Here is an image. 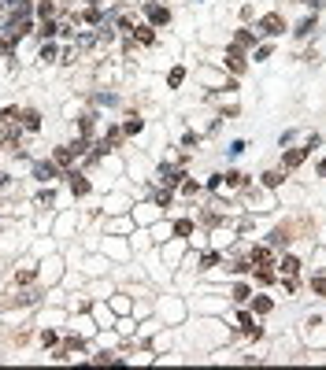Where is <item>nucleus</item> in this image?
<instances>
[{"instance_id": "nucleus-1", "label": "nucleus", "mask_w": 326, "mask_h": 370, "mask_svg": "<svg viewBox=\"0 0 326 370\" xmlns=\"http://www.w3.org/2000/svg\"><path fill=\"white\" fill-rule=\"evenodd\" d=\"M285 30V23H282V15L271 12V15H263L260 19V34H282Z\"/></svg>"}, {"instance_id": "nucleus-2", "label": "nucleus", "mask_w": 326, "mask_h": 370, "mask_svg": "<svg viewBox=\"0 0 326 370\" xmlns=\"http://www.w3.org/2000/svg\"><path fill=\"white\" fill-rule=\"evenodd\" d=\"M145 12H148V23H152V26H167V23H171V12H167L163 4H148Z\"/></svg>"}, {"instance_id": "nucleus-3", "label": "nucleus", "mask_w": 326, "mask_h": 370, "mask_svg": "<svg viewBox=\"0 0 326 370\" xmlns=\"http://www.w3.org/2000/svg\"><path fill=\"white\" fill-rule=\"evenodd\" d=\"M308 152H311V148H289V152H285V159H282V163L293 170V167H300L304 159H308Z\"/></svg>"}, {"instance_id": "nucleus-4", "label": "nucleus", "mask_w": 326, "mask_h": 370, "mask_svg": "<svg viewBox=\"0 0 326 370\" xmlns=\"http://www.w3.org/2000/svg\"><path fill=\"white\" fill-rule=\"evenodd\" d=\"M182 178H186V174H182V163H178V167H163V170H159V182H163V185H178Z\"/></svg>"}, {"instance_id": "nucleus-5", "label": "nucleus", "mask_w": 326, "mask_h": 370, "mask_svg": "<svg viewBox=\"0 0 326 370\" xmlns=\"http://www.w3.org/2000/svg\"><path fill=\"white\" fill-rule=\"evenodd\" d=\"M226 67L234 71V74L245 71V56H241V49H230V52H226Z\"/></svg>"}, {"instance_id": "nucleus-6", "label": "nucleus", "mask_w": 326, "mask_h": 370, "mask_svg": "<svg viewBox=\"0 0 326 370\" xmlns=\"http://www.w3.org/2000/svg\"><path fill=\"white\" fill-rule=\"evenodd\" d=\"M67 178H71V193H74V196H85V193H89V182H85V174H74V170H71Z\"/></svg>"}, {"instance_id": "nucleus-7", "label": "nucleus", "mask_w": 326, "mask_h": 370, "mask_svg": "<svg viewBox=\"0 0 326 370\" xmlns=\"http://www.w3.org/2000/svg\"><path fill=\"white\" fill-rule=\"evenodd\" d=\"M248 263H260V267H271V248H252V252H248Z\"/></svg>"}, {"instance_id": "nucleus-8", "label": "nucleus", "mask_w": 326, "mask_h": 370, "mask_svg": "<svg viewBox=\"0 0 326 370\" xmlns=\"http://www.w3.org/2000/svg\"><path fill=\"white\" fill-rule=\"evenodd\" d=\"M34 178H41V182L56 178V163H34Z\"/></svg>"}, {"instance_id": "nucleus-9", "label": "nucleus", "mask_w": 326, "mask_h": 370, "mask_svg": "<svg viewBox=\"0 0 326 370\" xmlns=\"http://www.w3.org/2000/svg\"><path fill=\"white\" fill-rule=\"evenodd\" d=\"M296 270H300V259H296V255H285V259H282V274H285V278H293Z\"/></svg>"}, {"instance_id": "nucleus-10", "label": "nucleus", "mask_w": 326, "mask_h": 370, "mask_svg": "<svg viewBox=\"0 0 326 370\" xmlns=\"http://www.w3.org/2000/svg\"><path fill=\"white\" fill-rule=\"evenodd\" d=\"M248 45H256V34H248V30H237V37H234V49H248Z\"/></svg>"}, {"instance_id": "nucleus-11", "label": "nucleus", "mask_w": 326, "mask_h": 370, "mask_svg": "<svg viewBox=\"0 0 326 370\" xmlns=\"http://www.w3.org/2000/svg\"><path fill=\"white\" fill-rule=\"evenodd\" d=\"M241 333H248V337H252V340H256V337H260V333H263V329H260V326H256V322H252V318H248V315H241Z\"/></svg>"}, {"instance_id": "nucleus-12", "label": "nucleus", "mask_w": 326, "mask_h": 370, "mask_svg": "<svg viewBox=\"0 0 326 370\" xmlns=\"http://www.w3.org/2000/svg\"><path fill=\"white\" fill-rule=\"evenodd\" d=\"M74 159V148H56V167H71Z\"/></svg>"}, {"instance_id": "nucleus-13", "label": "nucleus", "mask_w": 326, "mask_h": 370, "mask_svg": "<svg viewBox=\"0 0 326 370\" xmlns=\"http://www.w3.org/2000/svg\"><path fill=\"white\" fill-rule=\"evenodd\" d=\"M37 34H41L45 41H49V37H56V34H60V23H52V19H45V23H41V30H37Z\"/></svg>"}, {"instance_id": "nucleus-14", "label": "nucleus", "mask_w": 326, "mask_h": 370, "mask_svg": "<svg viewBox=\"0 0 326 370\" xmlns=\"http://www.w3.org/2000/svg\"><path fill=\"white\" fill-rule=\"evenodd\" d=\"M133 37H137L141 45H152V41H156V34H152V26H137V30H133Z\"/></svg>"}, {"instance_id": "nucleus-15", "label": "nucleus", "mask_w": 326, "mask_h": 370, "mask_svg": "<svg viewBox=\"0 0 326 370\" xmlns=\"http://www.w3.org/2000/svg\"><path fill=\"white\" fill-rule=\"evenodd\" d=\"M23 126L26 130H41V115H37V111H23Z\"/></svg>"}, {"instance_id": "nucleus-16", "label": "nucleus", "mask_w": 326, "mask_h": 370, "mask_svg": "<svg viewBox=\"0 0 326 370\" xmlns=\"http://www.w3.org/2000/svg\"><path fill=\"white\" fill-rule=\"evenodd\" d=\"M182 82H186V67H175V71L167 74V85H171V89H178Z\"/></svg>"}, {"instance_id": "nucleus-17", "label": "nucleus", "mask_w": 326, "mask_h": 370, "mask_svg": "<svg viewBox=\"0 0 326 370\" xmlns=\"http://www.w3.org/2000/svg\"><path fill=\"white\" fill-rule=\"evenodd\" d=\"M285 244H289V233H285V230H274V233H271V248H285Z\"/></svg>"}, {"instance_id": "nucleus-18", "label": "nucleus", "mask_w": 326, "mask_h": 370, "mask_svg": "<svg viewBox=\"0 0 326 370\" xmlns=\"http://www.w3.org/2000/svg\"><path fill=\"white\" fill-rule=\"evenodd\" d=\"M85 23H93V26H100V23H104V12H100L97 4H93L89 12H85Z\"/></svg>"}, {"instance_id": "nucleus-19", "label": "nucleus", "mask_w": 326, "mask_h": 370, "mask_svg": "<svg viewBox=\"0 0 326 370\" xmlns=\"http://www.w3.org/2000/svg\"><path fill=\"white\" fill-rule=\"evenodd\" d=\"M263 185H267V189H278V185H282V174H278V170H267V174H263Z\"/></svg>"}, {"instance_id": "nucleus-20", "label": "nucleus", "mask_w": 326, "mask_h": 370, "mask_svg": "<svg viewBox=\"0 0 326 370\" xmlns=\"http://www.w3.org/2000/svg\"><path fill=\"white\" fill-rule=\"evenodd\" d=\"M141 126H145V122H141L137 115H133V119H126V126H122V134H141Z\"/></svg>"}, {"instance_id": "nucleus-21", "label": "nucleus", "mask_w": 326, "mask_h": 370, "mask_svg": "<svg viewBox=\"0 0 326 370\" xmlns=\"http://www.w3.org/2000/svg\"><path fill=\"white\" fill-rule=\"evenodd\" d=\"M0 119H4L8 126H12V122H19V119H23V111H15V108H4V111H0Z\"/></svg>"}, {"instance_id": "nucleus-22", "label": "nucleus", "mask_w": 326, "mask_h": 370, "mask_svg": "<svg viewBox=\"0 0 326 370\" xmlns=\"http://www.w3.org/2000/svg\"><path fill=\"white\" fill-rule=\"evenodd\" d=\"M311 30H315V15H311V19H304V23L296 26V37H308Z\"/></svg>"}, {"instance_id": "nucleus-23", "label": "nucleus", "mask_w": 326, "mask_h": 370, "mask_svg": "<svg viewBox=\"0 0 326 370\" xmlns=\"http://www.w3.org/2000/svg\"><path fill=\"white\" fill-rule=\"evenodd\" d=\"M252 307H256V311H260V315H267V311H271V307H274V303H271V300H267V296H256V300H252Z\"/></svg>"}, {"instance_id": "nucleus-24", "label": "nucleus", "mask_w": 326, "mask_h": 370, "mask_svg": "<svg viewBox=\"0 0 326 370\" xmlns=\"http://www.w3.org/2000/svg\"><path fill=\"white\" fill-rule=\"evenodd\" d=\"M256 278H260L263 285H271V281H274V270H271V267H260V270H256Z\"/></svg>"}, {"instance_id": "nucleus-25", "label": "nucleus", "mask_w": 326, "mask_h": 370, "mask_svg": "<svg viewBox=\"0 0 326 370\" xmlns=\"http://www.w3.org/2000/svg\"><path fill=\"white\" fill-rule=\"evenodd\" d=\"M175 233H178V237L193 233V222H189V219H182V222H175Z\"/></svg>"}, {"instance_id": "nucleus-26", "label": "nucleus", "mask_w": 326, "mask_h": 370, "mask_svg": "<svg viewBox=\"0 0 326 370\" xmlns=\"http://www.w3.org/2000/svg\"><path fill=\"white\" fill-rule=\"evenodd\" d=\"M56 12V8H52V0H41V4H37V15H41V19H49Z\"/></svg>"}, {"instance_id": "nucleus-27", "label": "nucleus", "mask_w": 326, "mask_h": 370, "mask_svg": "<svg viewBox=\"0 0 326 370\" xmlns=\"http://www.w3.org/2000/svg\"><path fill=\"white\" fill-rule=\"evenodd\" d=\"M41 344H45V348L56 344V333H52V329H45V333H41Z\"/></svg>"}, {"instance_id": "nucleus-28", "label": "nucleus", "mask_w": 326, "mask_h": 370, "mask_svg": "<svg viewBox=\"0 0 326 370\" xmlns=\"http://www.w3.org/2000/svg\"><path fill=\"white\" fill-rule=\"evenodd\" d=\"M311 289L319 292V296H326V278H315V281H311Z\"/></svg>"}, {"instance_id": "nucleus-29", "label": "nucleus", "mask_w": 326, "mask_h": 370, "mask_svg": "<svg viewBox=\"0 0 326 370\" xmlns=\"http://www.w3.org/2000/svg\"><path fill=\"white\" fill-rule=\"evenodd\" d=\"M234 300H237V303H245V300H248V289H245V285H237V289H234Z\"/></svg>"}, {"instance_id": "nucleus-30", "label": "nucleus", "mask_w": 326, "mask_h": 370, "mask_svg": "<svg viewBox=\"0 0 326 370\" xmlns=\"http://www.w3.org/2000/svg\"><path fill=\"white\" fill-rule=\"evenodd\" d=\"M215 263H219V255H215V252H208L204 259H200V267H215Z\"/></svg>"}, {"instance_id": "nucleus-31", "label": "nucleus", "mask_w": 326, "mask_h": 370, "mask_svg": "<svg viewBox=\"0 0 326 370\" xmlns=\"http://www.w3.org/2000/svg\"><path fill=\"white\" fill-rule=\"evenodd\" d=\"M78 45H82V49H89V45H97V37H93V34H82V37H78Z\"/></svg>"}, {"instance_id": "nucleus-32", "label": "nucleus", "mask_w": 326, "mask_h": 370, "mask_svg": "<svg viewBox=\"0 0 326 370\" xmlns=\"http://www.w3.org/2000/svg\"><path fill=\"white\" fill-rule=\"evenodd\" d=\"M226 152H230V156H241V152H245V141H234V145H230Z\"/></svg>"}, {"instance_id": "nucleus-33", "label": "nucleus", "mask_w": 326, "mask_h": 370, "mask_svg": "<svg viewBox=\"0 0 326 370\" xmlns=\"http://www.w3.org/2000/svg\"><path fill=\"white\" fill-rule=\"evenodd\" d=\"M41 60H56V45H45V49H41Z\"/></svg>"}, {"instance_id": "nucleus-34", "label": "nucleus", "mask_w": 326, "mask_h": 370, "mask_svg": "<svg viewBox=\"0 0 326 370\" xmlns=\"http://www.w3.org/2000/svg\"><path fill=\"white\" fill-rule=\"evenodd\" d=\"M322 4H326V0H311V8H322Z\"/></svg>"}, {"instance_id": "nucleus-35", "label": "nucleus", "mask_w": 326, "mask_h": 370, "mask_svg": "<svg viewBox=\"0 0 326 370\" xmlns=\"http://www.w3.org/2000/svg\"><path fill=\"white\" fill-rule=\"evenodd\" d=\"M319 174H326V159H322V163H319Z\"/></svg>"}]
</instances>
